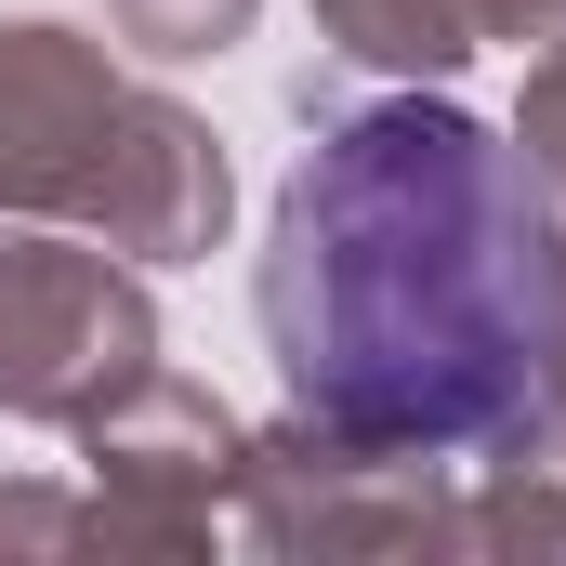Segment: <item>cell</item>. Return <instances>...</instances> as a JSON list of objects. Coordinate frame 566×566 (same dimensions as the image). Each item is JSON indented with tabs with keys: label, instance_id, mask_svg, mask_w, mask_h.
<instances>
[{
	"label": "cell",
	"instance_id": "obj_1",
	"mask_svg": "<svg viewBox=\"0 0 566 566\" xmlns=\"http://www.w3.org/2000/svg\"><path fill=\"white\" fill-rule=\"evenodd\" d=\"M554 198L514 133L396 80L369 106L303 80V158L264 211V356L290 409L369 448L541 461V277Z\"/></svg>",
	"mask_w": 566,
	"mask_h": 566
},
{
	"label": "cell",
	"instance_id": "obj_2",
	"mask_svg": "<svg viewBox=\"0 0 566 566\" xmlns=\"http://www.w3.org/2000/svg\"><path fill=\"white\" fill-rule=\"evenodd\" d=\"M0 211L80 224L119 264H198L238 224V171L198 106L119 80L80 27L13 13L0 27Z\"/></svg>",
	"mask_w": 566,
	"mask_h": 566
},
{
	"label": "cell",
	"instance_id": "obj_3",
	"mask_svg": "<svg viewBox=\"0 0 566 566\" xmlns=\"http://www.w3.org/2000/svg\"><path fill=\"white\" fill-rule=\"evenodd\" d=\"M224 541L264 566H514L566 554V488L554 461H434V448H369L290 409L238 461Z\"/></svg>",
	"mask_w": 566,
	"mask_h": 566
},
{
	"label": "cell",
	"instance_id": "obj_4",
	"mask_svg": "<svg viewBox=\"0 0 566 566\" xmlns=\"http://www.w3.org/2000/svg\"><path fill=\"white\" fill-rule=\"evenodd\" d=\"M158 369V303L145 264H119L80 224H27L0 211V422L80 434L106 396H133Z\"/></svg>",
	"mask_w": 566,
	"mask_h": 566
},
{
	"label": "cell",
	"instance_id": "obj_5",
	"mask_svg": "<svg viewBox=\"0 0 566 566\" xmlns=\"http://www.w3.org/2000/svg\"><path fill=\"white\" fill-rule=\"evenodd\" d=\"M238 461H251V422H238L211 382L145 369L133 396H106V409L80 422L93 554H145V566L211 554V541H224V514H238Z\"/></svg>",
	"mask_w": 566,
	"mask_h": 566
},
{
	"label": "cell",
	"instance_id": "obj_6",
	"mask_svg": "<svg viewBox=\"0 0 566 566\" xmlns=\"http://www.w3.org/2000/svg\"><path fill=\"white\" fill-rule=\"evenodd\" d=\"M303 13H316L329 66H356V80H461L474 53L566 27V0H303Z\"/></svg>",
	"mask_w": 566,
	"mask_h": 566
},
{
	"label": "cell",
	"instance_id": "obj_7",
	"mask_svg": "<svg viewBox=\"0 0 566 566\" xmlns=\"http://www.w3.org/2000/svg\"><path fill=\"white\" fill-rule=\"evenodd\" d=\"M251 13H264V0H106V27H119L133 53H158V66H185V53H238Z\"/></svg>",
	"mask_w": 566,
	"mask_h": 566
},
{
	"label": "cell",
	"instance_id": "obj_8",
	"mask_svg": "<svg viewBox=\"0 0 566 566\" xmlns=\"http://www.w3.org/2000/svg\"><path fill=\"white\" fill-rule=\"evenodd\" d=\"M514 158H527V185L566 211V27L527 53V93H514Z\"/></svg>",
	"mask_w": 566,
	"mask_h": 566
},
{
	"label": "cell",
	"instance_id": "obj_9",
	"mask_svg": "<svg viewBox=\"0 0 566 566\" xmlns=\"http://www.w3.org/2000/svg\"><path fill=\"white\" fill-rule=\"evenodd\" d=\"M541 461H566V224H554V277H541Z\"/></svg>",
	"mask_w": 566,
	"mask_h": 566
},
{
	"label": "cell",
	"instance_id": "obj_10",
	"mask_svg": "<svg viewBox=\"0 0 566 566\" xmlns=\"http://www.w3.org/2000/svg\"><path fill=\"white\" fill-rule=\"evenodd\" d=\"M0 541H27V554H93V501H53V488H0Z\"/></svg>",
	"mask_w": 566,
	"mask_h": 566
}]
</instances>
